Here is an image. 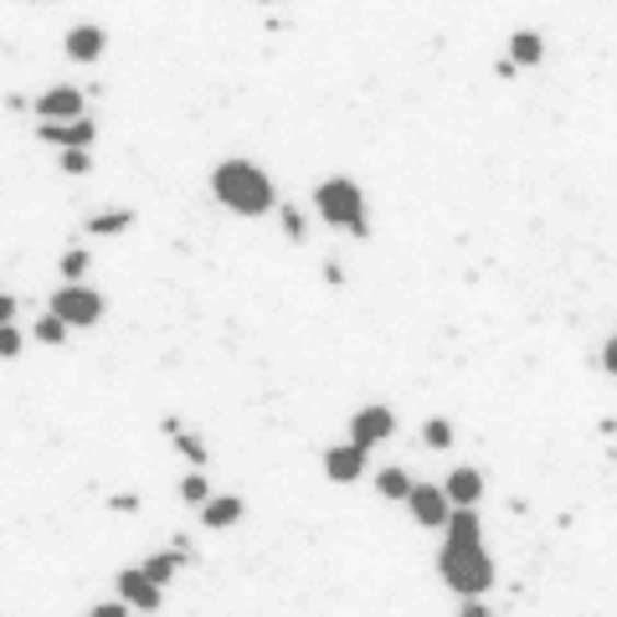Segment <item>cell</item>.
<instances>
[{
    "label": "cell",
    "mask_w": 617,
    "mask_h": 617,
    "mask_svg": "<svg viewBox=\"0 0 617 617\" xmlns=\"http://www.w3.org/2000/svg\"><path fill=\"white\" fill-rule=\"evenodd\" d=\"M212 191L237 217H263L267 206H273V181L252 160H221L217 175H212Z\"/></svg>",
    "instance_id": "obj_1"
},
{
    "label": "cell",
    "mask_w": 617,
    "mask_h": 617,
    "mask_svg": "<svg viewBox=\"0 0 617 617\" xmlns=\"http://www.w3.org/2000/svg\"><path fill=\"white\" fill-rule=\"evenodd\" d=\"M443 582L458 592V597H479L494 586V561L484 551V535H448L443 546Z\"/></svg>",
    "instance_id": "obj_2"
},
{
    "label": "cell",
    "mask_w": 617,
    "mask_h": 617,
    "mask_svg": "<svg viewBox=\"0 0 617 617\" xmlns=\"http://www.w3.org/2000/svg\"><path fill=\"white\" fill-rule=\"evenodd\" d=\"M315 201H319V217L330 221V227H345V232H355V237L370 232L366 227V201H361V185L355 181L334 175V181H324L315 191Z\"/></svg>",
    "instance_id": "obj_3"
},
{
    "label": "cell",
    "mask_w": 617,
    "mask_h": 617,
    "mask_svg": "<svg viewBox=\"0 0 617 617\" xmlns=\"http://www.w3.org/2000/svg\"><path fill=\"white\" fill-rule=\"evenodd\" d=\"M47 309H52L57 319H62L67 330H88V324H99V319H103V299L93 294V288H83V284L57 288Z\"/></svg>",
    "instance_id": "obj_4"
},
{
    "label": "cell",
    "mask_w": 617,
    "mask_h": 617,
    "mask_svg": "<svg viewBox=\"0 0 617 617\" xmlns=\"http://www.w3.org/2000/svg\"><path fill=\"white\" fill-rule=\"evenodd\" d=\"M118 597L134 613H160L165 607V586H155L145 571H118Z\"/></svg>",
    "instance_id": "obj_5"
},
{
    "label": "cell",
    "mask_w": 617,
    "mask_h": 617,
    "mask_svg": "<svg viewBox=\"0 0 617 617\" xmlns=\"http://www.w3.org/2000/svg\"><path fill=\"white\" fill-rule=\"evenodd\" d=\"M397 433V418H391V407H361L351 422V443L355 448H376L386 437Z\"/></svg>",
    "instance_id": "obj_6"
},
{
    "label": "cell",
    "mask_w": 617,
    "mask_h": 617,
    "mask_svg": "<svg viewBox=\"0 0 617 617\" xmlns=\"http://www.w3.org/2000/svg\"><path fill=\"white\" fill-rule=\"evenodd\" d=\"M407 510H412V519H418V525H427V530H437V525H443V519H448V494H443V489H433V484H412L407 489Z\"/></svg>",
    "instance_id": "obj_7"
},
{
    "label": "cell",
    "mask_w": 617,
    "mask_h": 617,
    "mask_svg": "<svg viewBox=\"0 0 617 617\" xmlns=\"http://www.w3.org/2000/svg\"><path fill=\"white\" fill-rule=\"evenodd\" d=\"M36 114H42V124L83 118V93H78V88H52V93H42V99H36Z\"/></svg>",
    "instance_id": "obj_8"
},
{
    "label": "cell",
    "mask_w": 617,
    "mask_h": 617,
    "mask_svg": "<svg viewBox=\"0 0 617 617\" xmlns=\"http://www.w3.org/2000/svg\"><path fill=\"white\" fill-rule=\"evenodd\" d=\"M324 473H330L334 484H355V479L366 473V448H355V443L330 448V453H324Z\"/></svg>",
    "instance_id": "obj_9"
},
{
    "label": "cell",
    "mask_w": 617,
    "mask_h": 617,
    "mask_svg": "<svg viewBox=\"0 0 617 617\" xmlns=\"http://www.w3.org/2000/svg\"><path fill=\"white\" fill-rule=\"evenodd\" d=\"M93 124H88V118H62V124H42V139H47V145H62V150H72V145H78V150H88V145H93Z\"/></svg>",
    "instance_id": "obj_10"
},
{
    "label": "cell",
    "mask_w": 617,
    "mask_h": 617,
    "mask_svg": "<svg viewBox=\"0 0 617 617\" xmlns=\"http://www.w3.org/2000/svg\"><path fill=\"white\" fill-rule=\"evenodd\" d=\"M443 494H448V504H479V494H484L479 468H453L448 484H443Z\"/></svg>",
    "instance_id": "obj_11"
},
{
    "label": "cell",
    "mask_w": 617,
    "mask_h": 617,
    "mask_svg": "<svg viewBox=\"0 0 617 617\" xmlns=\"http://www.w3.org/2000/svg\"><path fill=\"white\" fill-rule=\"evenodd\" d=\"M67 57H72V62H99L103 57L99 26H72V32H67Z\"/></svg>",
    "instance_id": "obj_12"
},
{
    "label": "cell",
    "mask_w": 617,
    "mask_h": 617,
    "mask_svg": "<svg viewBox=\"0 0 617 617\" xmlns=\"http://www.w3.org/2000/svg\"><path fill=\"white\" fill-rule=\"evenodd\" d=\"M237 519H242V500H232V494H227V500H212V494L201 500V525H206V530H227Z\"/></svg>",
    "instance_id": "obj_13"
},
{
    "label": "cell",
    "mask_w": 617,
    "mask_h": 617,
    "mask_svg": "<svg viewBox=\"0 0 617 617\" xmlns=\"http://www.w3.org/2000/svg\"><path fill=\"white\" fill-rule=\"evenodd\" d=\"M540 57H546V42H540L535 32H515V42H510V62H515V67H535Z\"/></svg>",
    "instance_id": "obj_14"
},
{
    "label": "cell",
    "mask_w": 617,
    "mask_h": 617,
    "mask_svg": "<svg viewBox=\"0 0 617 617\" xmlns=\"http://www.w3.org/2000/svg\"><path fill=\"white\" fill-rule=\"evenodd\" d=\"M376 489H381V500L401 504L407 500V489H412V473H401V468H381V473H376Z\"/></svg>",
    "instance_id": "obj_15"
},
{
    "label": "cell",
    "mask_w": 617,
    "mask_h": 617,
    "mask_svg": "<svg viewBox=\"0 0 617 617\" xmlns=\"http://www.w3.org/2000/svg\"><path fill=\"white\" fill-rule=\"evenodd\" d=\"M129 227H134V212H103V217L88 221L93 237H114V232H129Z\"/></svg>",
    "instance_id": "obj_16"
},
{
    "label": "cell",
    "mask_w": 617,
    "mask_h": 617,
    "mask_svg": "<svg viewBox=\"0 0 617 617\" xmlns=\"http://www.w3.org/2000/svg\"><path fill=\"white\" fill-rule=\"evenodd\" d=\"M175 561H181V556H150V561H145V576H150L155 586H170V576H175Z\"/></svg>",
    "instance_id": "obj_17"
},
{
    "label": "cell",
    "mask_w": 617,
    "mask_h": 617,
    "mask_svg": "<svg viewBox=\"0 0 617 617\" xmlns=\"http://www.w3.org/2000/svg\"><path fill=\"white\" fill-rule=\"evenodd\" d=\"M36 340H42V345H62V340H67V324L47 309V315L36 319Z\"/></svg>",
    "instance_id": "obj_18"
},
{
    "label": "cell",
    "mask_w": 617,
    "mask_h": 617,
    "mask_svg": "<svg viewBox=\"0 0 617 617\" xmlns=\"http://www.w3.org/2000/svg\"><path fill=\"white\" fill-rule=\"evenodd\" d=\"M88 170H93V155L88 150H78V145L62 150V175H88Z\"/></svg>",
    "instance_id": "obj_19"
},
{
    "label": "cell",
    "mask_w": 617,
    "mask_h": 617,
    "mask_svg": "<svg viewBox=\"0 0 617 617\" xmlns=\"http://www.w3.org/2000/svg\"><path fill=\"white\" fill-rule=\"evenodd\" d=\"M170 437H175V448H181L185 458H191V464H196V468H206V448H201L196 437H185L181 427H170Z\"/></svg>",
    "instance_id": "obj_20"
},
{
    "label": "cell",
    "mask_w": 617,
    "mask_h": 617,
    "mask_svg": "<svg viewBox=\"0 0 617 617\" xmlns=\"http://www.w3.org/2000/svg\"><path fill=\"white\" fill-rule=\"evenodd\" d=\"M422 437H427V448H448V443H453V427H448L443 418H433L427 427H422Z\"/></svg>",
    "instance_id": "obj_21"
},
{
    "label": "cell",
    "mask_w": 617,
    "mask_h": 617,
    "mask_svg": "<svg viewBox=\"0 0 617 617\" xmlns=\"http://www.w3.org/2000/svg\"><path fill=\"white\" fill-rule=\"evenodd\" d=\"M83 273H88V252H67V258H62V278H67V284H83Z\"/></svg>",
    "instance_id": "obj_22"
},
{
    "label": "cell",
    "mask_w": 617,
    "mask_h": 617,
    "mask_svg": "<svg viewBox=\"0 0 617 617\" xmlns=\"http://www.w3.org/2000/svg\"><path fill=\"white\" fill-rule=\"evenodd\" d=\"M206 494H212V489H206V473H191V479L181 484V500H185V504H201Z\"/></svg>",
    "instance_id": "obj_23"
},
{
    "label": "cell",
    "mask_w": 617,
    "mask_h": 617,
    "mask_svg": "<svg viewBox=\"0 0 617 617\" xmlns=\"http://www.w3.org/2000/svg\"><path fill=\"white\" fill-rule=\"evenodd\" d=\"M11 355H21V334L16 324H0V361H11Z\"/></svg>",
    "instance_id": "obj_24"
},
{
    "label": "cell",
    "mask_w": 617,
    "mask_h": 617,
    "mask_svg": "<svg viewBox=\"0 0 617 617\" xmlns=\"http://www.w3.org/2000/svg\"><path fill=\"white\" fill-rule=\"evenodd\" d=\"M284 232H288V242H304V232H309V227H304V217L294 212V206L284 212Z\"/></svg>",
    "instance_id": "obj_25"
},
{
    "label": "cell",
    "mask_w": 617,
    "mask_h": 617,
    "mask_svg": "<svg viewBox=\"0 0 617 617\" xmlns=\"http://www.w3.org/2000/svg\"><path fill=\"white\" fill-rule=\"evenodd\" d=\"M11 315H16V299H11V294H0V324H11Z\"/></svg>",
    "instance_id": "obj_26"
},
{
    "label": "cell",
    "mask_w": 617,
    "mask_h": 617,
    "mask_svg": "<svg viewBox=\"0 0 617 617\" xmlns=\"http://www.w3.org/2000/svg\"><path fill=\"white\" fill-rule=\"evenodd\" d=\"M124 613H129L124 602H108V607H93V617H124Z\"/></svg>",
    "instance_id": "obj_27"
}]
</instances>
